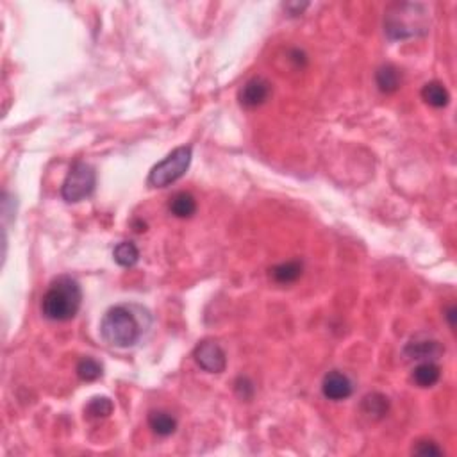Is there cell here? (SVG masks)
<instances>
[{"mask_svg": "<svg viewBox=\"0 0 457 457\" xmlns=\"http://www.w3.org/2000/svg\"><path fill=\"white\" fill-rule=\"evenodd\" d=\"M138 309L136 306H114L107 309L100 322V334L104 341L116 348L135 347L150 325L146 322L143 323V309L139 315L136 313Z\"/></svg>", "mask_w": 457, "mask_h": 457, "instance_id": "obj_1", "label": "cell"}, {"mask_svg": "<svg viewBox=\"0 0 457 457\" xmlns=\"http://www.w3.org/2000/svg\"><path fill=\"white\" fill-rule=\"evenodd\" d=\"M83 306L81 284L70 275L54 279L41 299V313L52 322H68L75 318Z\"/></svg>", "mask_w": 457, "mask_h": 457, "instance_id": "obj_2", "label": "cell"}, {"mask_svg": "<svg viewBox=\"0 0 457 457\" xmlns=\"http://www.w3.org/2000/svg\"><path fill=\"white\" fill-rule=\"evenodd\" d=\"M384 15V32L390 40H409L429 32V13L422 4L398 2Z\"/></svg>", "mask_w": 457, "mask_h": 457, "instance_id": "obj_3", "label": "cell"}, {"mask_svg": "<svg viewBox=\"0 0 457 457\" xmlns=\"http://www.w3.org/2000/svg\"><path fill=\"white\" fill-rule=\"evenodd\" d=\"M189 165H191V146H177L150 170L146 184L150 188H166L174 184L188 172Z\"/></svg>", "mask_w": 457, "mask_h": 457, "instance_id": "obj_4", "label": "cell"}, {"mask_svg": "<svg viewBox=\"0 0 457 457\" xmlns=\"http://www.w3.org/2000/svg\"><path fill=\"white\" fill-rule=\"evenodd\" d=\"M95 186H97V174L93 166L84 161H75L61 186V197L70 204H75L90 197L95 191Z\"/></svg>", "mask_w": 457, "mask_h": 457, "instance_id": "obj_5", "label": "cell"}, {"mask_svg": "<svg viewBox=\"0 0 457 457\" xmlns=\"http://www.w3.org/2000/svg\"><path fill=\"white\" fill-rule=\"evenodd\" d=\"M193 355L198 367L207 374H221L227 368V354L213 339L198 343Z\"/></svg>", "mask_w": 457, "mask_h": 457, "instance_id": "obj_6", "label": "cell"}, {"mask_svg": "<svg viewBox=\"0 0 457 457\" xmlns=\"http://www.w3.org/2000/svg\"><path fill=\"white\" fill-rule=\"evenodd\" d=\"M272 95V84L264 77H252L243 84V88L238 93V100L245 109H256L263 106Z\"/></svg>", "mask_w": 457, "mask_h": 457, "instance_id": "obj_7", "label": "cell"}, {"mask_svg": "<svg viewBox=\"0 0 457 457\" xmlns=\"http://www.w3.org/2000/svg\"><path fill=\"white\" fill-rule=\"evenodd\" d=\"M352 391H354L352 381L343 371L332 370L323 377L322 393L329 400H334V402L345 400V398L350 397Z\"/></svg>", "mask_w": 457, "mask_h": 457, "instance_id": "obj_8", "label": "cell"}, {"mask_svg": "<svg viewBox=\"0 0 457 457\" xmlns=\"http://www.w3.org/2000/svg\"><path fill=\"white\" fill-rule=\"evenodd\" d=\"M445 352L436 339H413L404 347V355L413 361H434Z\"/></svg>", "mask_w": 457, "mask_h": 457, "instance_id": "obj_9", "label": "cell"}, {"mask_svg": "<svg viewBox=\"0 0 457 457\" xmlns=\"http://www.w3.org/2000/svg\"><path fill=\"white\" fill-rule=\"evenodd\" d=\"M375 83H377V88L383 93L391 95L398 91V88L402 84V74L393 64H384L375 74Z\"/></svg>", "mask_w": 457, "mask_h": 457, "instance_id": "obj_10", "label": "cell"}, {"mask_svg": "<svg viewBox=\"0 0 457 457\" xmlns=\"http://www.w3.org/2000/svg\"><path fill=\"white\" fill-rule=\"evenodd\" d=\"M168 209L175 218H191L197 213V200L188 191H179L170 198Z\"/></svg>", "mask_w": 457, "mask_h": 457, "instance_id": "obj_11", "label": "cell"}, {"mask_svg": "<svg viewBox=\"0 0 457 457\" xmlns=\"http://www.w3.org/2000/svg\"><path fill=\"white\" fill-rule=\"evenodd\" d=\"M302 272H303L302 261L293 259L273 266V268L270 270V275H272V279L279 284H292L302 277Z\"/></svg>", "mask_w": 457, "mask_h": 457, "instance_id": "obj_12", "label": "cell"}, {"mask_svg": "<svg viewBox=\"0 0 457 457\" xmlns=\"http://www.w3.org/2000/svg\"><path fill=\"white\" fill-rule=\"evenodd\" d=\"M411 377H413L416 386L432 388L434 384L439 381V377H442V368L437 367L434 361H422V363L414 368Z\"/></svg>", "mask_w": 457, "mask_h": 457, "instance_id": "obj_13", "label": "cell"}, {"mask_svg": "<svg viewBox=\"0 0 457 457\" xmlns=\"http://www.w3.org/2000/svg\"><path fill=\"white\" fill-rule=\"evenodd\" d=\"M422 99L425 100V104H429L430 107L442 109V107L449 106L450 93L442 83L430 81V83H427L425 86L422 88Z\"/></svg>", "mask_w": 457, "mask_h": 457, "instance_id": "obj_14", "label": "cell"}, {"mask_svg": "<svg viewBox=\"0 0 457 457\" xmlns=\"http://www.w3.org/2000/svg\"><path fill=\"white\" fill-rule=\"evenodd\" d=\"M149 425L158 436H172L177 429V420L166 411H152L149 414Z\"/></svg>", "mask_w": 457, "mask_h": 457, "instance_id": "obj_15", "label": "cell"}, {"mask_svg": "<svg viewBox=\"0 0 457 457\" xmlns=\"http://www.w3.org/2000/svg\"><path fill=\"white\" fill-rule=\"evenodd\" d=\"M361 409L367 416L378 420V418L386 416L388 411H390V400L383 393H370L363 398Z\"/></svg>", "mask_w": 457, "mask_h": 457, "instance_id": "obj_16", "label": "cell"}, {"mask_svg": "<svg viewBox=\"0 0 457 457\" xmlns=\"http://www.w3.org/2000/svg\"><path fill=\"white\" fill-rule=\"evenodd\" d=\"M113 257L120 266H123V268H130V266H135V264L139 261V250L132 241H122V243H118L116 247H114Z\"/></svg>", "mask_w": 457, "mask_h": 457, "instance_id": "obj_17", "label": "cell"}, {"mask_svg": "<svg viewBox=\"0 0 457 457\" xmlns=\"http://www.w3.org/2000/svg\"><path fill=\"white\" fill-rule=\"evenodd\" d=\"M102 364L93 357H83L79 363H77V368H75L77 377H79L81 381H84V383H93V381L102 377Z\"/></svg>", "mask_w": 457, "mask_h": 457, "instance_id": "obj_18", "label": "cell"}, {"mask_svg": "<svg viewBox=\"0 0 457 457\" xmlns=\"http://www.w3.org/2000/svg\"><path fill=\"white\" fill-rule=\"evenodd\" d=\"M114 406L107 397H95L91 398L88 406L84 407V413H86L88 418H93V420H99V418H107L111 413H113Z\"/></svg>", "mask_w": 457, "mask_h": 457, "instance_id": "obj_19", "label": "cell"}, {"mask_svg": "<svg viewBox=\"0 0 457 457\" xmlns=\"http://www.w3.org/2000/svg\"><path fill=\"white\" fill-rule=\"evenodd\" d=\"M413 453H418V456H442L443 450L434 442H418V445L413 449Z\"/></svg>", "mask_w": 457, "mask_h": 457, "instance_id": "obj_20", "label": "cell"}, {"mask_svg": "<svg viewBox=\"0 0 457 457\" xmlns=\"http://www.w3.org/2000/svg\"><path fill=\"white\" fill-rule=\"evenodd\" d=\"M254 391H256V388H254V384L250 383V378H247V377L238 378V381H236V393L240 395L241 398L249 400V398H252Z\"/></svg>", "mask_w": 457, "mask_h": 457, "instance_id": "obj_21", "label": "cell"}, {"mask_svg": "<svg viewBox=\"0 0 457 457\" xmlns=\"http://www.w3.org/2000/svg\"><path fill=\"white\" fill-rule=\"evenodd\" d=\"M445 318L449 320L450 327H452V329L456 327V322H453V318H456V308H453V306H452V308L446 309V311H445Z\"/></svg>", "mask_w": 457, "mask_h": 457, "instance_id": "obj_22", "label": "cell"}]
</instances>
